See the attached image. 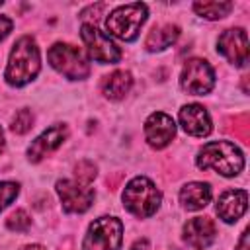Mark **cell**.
<instances>
[{
  "mask_svg": "<svg viewBox=\"0 0 250 250\" xmlns=\"http://www.w3.org/2000/svg\"><path fill=\"white\" fill-rule=\"evenodd\" d=\"M180 125L191 137H207L213 131L211 117L199 104H188L180 109Z\"/></svg>",
  "mask_w": 250,
  "mask_h": 250,
  "instance_id": "cell-14",
  "label": "cell"
},
{
  "mask_svg": "<svg viewBox=\"0 0 250 250\" xmlns=\"http://www.w3.org/2000/svg\"><path fill=\"white\" fill-rule=\"evenodd\" d=\"M121 240L123 223L117 217H100L88 227L82 250H117Z\"/></svg>",
  "mask_w": 250,
  "mask_h": 250,
  "instance_id": "cell-6",
  "label": "cell"
},
{
  "mask_svg": "<svg viewBox=\"0 0 250 250\" xmlns=\"http://www.w3.org/2000/svg\"><path fill=\"white\" fill-rule=\"evenodd\" d=\"M51 66L70 80H82L90 74V64L82 49L70 43H55L47 51Z\"/></svg>",
  "mask_w": 250,
  "mask_h": 250,
  "instance_id": "cell-5",
  "label": "cell"
},
{
  "mask_svg": "<svg viewBox=\"0 0 250 250\" xmlns=\"http://www.w3.org/2000/svg\"><path fill=\"white\" fill-rule=\"evenodd\" d=\"M248 207V191L246 189H227L217 199V215L225 223H236Z\"/></svg>",
  "mask_w": 250,
  "mask_h": 250,
  "instance_id": "cell-15",
  "label": "cell"
},
{
  "mask_svg": "<svg viewBox=\"0 0 250 250\" xmlns=\"http://www.w3.org/2000/svg\"><path fill=\"white\" fill-rule=\"evenodd\" d=\"M68 137V127L59 123V125H53L49 129H45L33 143L31 146L27 148V156L31 162H39L43 156L51 154L53 150H57Z\"/></svg>",
  "mask_w": 250,
  "mask_h": 250,
  "instance_id": "cell-12",
  "label": "cell"
},
{
  "mask_svg": "<svg viewBox=\"0 0 250 250\" xmlns=\"http://www.w3.org/2000/svg\"><path fill=\"white\" fill-rule=\"evenodd\" d=\"M121 197H123L125 209L139 219H145V217H150L152 213H156V209L160 207V201H162L158 188L148 178H143V176L133 178L125 186Z\"/></svg>",
  "mask_w": 250,
  "mask_h": 250,
  "instance_id": "cell-3",
  "label": "cell"
},
{
  "mask_svg": "<svg viewBox=\"0 0 250 250\" xmlns=\"http://www.w3.org/2000/svg\"><path fill=\"white\" fill-rule=\"evenodd\" d=\"M180 37V27L176 23H162V25H154L146 39H145V47L150 53L156 51H164L166 47H170L176 39Z\"/></svg>",
  "mask_w": 250,
  "mask_h": 250,
  "instance_id": "cell-18",
  "label": "cell"
},
{
  "mask_svg": "<svg viewBox=\"0 0 250 250\" xmlns=\"http://www.w3.org/2000/svg\"><path fill=\"white\" fill-rule=\"evenodd\" d=\"M20 250H47V248L41 246V244H27V246H23V248H20Z\"/></svg>",
  "mask_w": 250,
  "mask_h": 250,
  "instance_id": "cell-27",
  "label": "cell"
},
{
  "mask_svg": "<svg viewBox=\"0 0 250 250\" xmlns=\"http://www.w3.org/2000/svg\"><path fill=\"white\" fill-rule=\"evenodd\" d=\"M20 191V186L16 182H0V211L8 207Z\"/></svg>",
  "mask_w": 250,
  "mask_h": 250,
  "instance_id": "cell-23",
  "label": "cell"
},
{
  "mask_svg": "<svg viewBox=\"0 0 250 250\" xmlns=\"http://www.w3.org/2000/svg\"><path fill=\"white\" fill-rule=\"evenodd\" d=\"M199 170H215L221 176H236L244 168L242 150L230 141H211L203 145L195 160Z\"/></svg>",
  "mask_w": 250,
  "mask_h": 250,
  "instance_id": "cell-2",
  "label": "cell"
},
{
  "mask_svg": "<svg viewBox=\"0 0 250 250\" xmlns=\"http://www.w3.org/2000/svg\"><path fill=\"white\" fill-rule=\"evenodd\" d=\"M6 227H8L12 232H25V230L31 227V217H29L23 209H18V211H14V213L6 219Z\"/></svg>",
  "mask_w": 250,
  "mask_h": 250,
  "instance_id": "cell-20",
  "label": "cell"
},
{
  "mask_svg": "<svg viewBox=\"0 0 250 250\" xmlns=\"http://www.w3.org/2000/svg\"><path fill=\"white\" fill-rule=\"evenodd\" d=\"M217 51L234 66L248 62V35L242 27L225 29L217 39Z\"/></svg>",
  "mask_w": 250,
  "mask_h": 250,
  "instance_id": "cell-10",
  "label": "cell"
},
{
  "mask_svg": "<svg viewBox=\"0 0 250 250\" xmlns=\"http://www.w3.org/2000/svg\"><path fill=\"white\" fill-rule=\"evenodd\" d=\"M12 27H14V21L8 16H0V41L12 31Z\"/></svg>",
  "mask_w": 250,
  "mask_h": 250,
  "instance_id": "cell-24",
  "label": "cell"
},
{
  "mask_svg": "<svg viewBox=\"0 0 250 250\" xmlns=\"http://www.w3.org/2000/svg\"><path fill=\"white\" fill-rule=\"evenodd\" d=\"M180 86L184 92L191 96H205L213 90L215 86V72L211 64L203 59H191L186 62L182 76H180Z\"/></svg>",
  "mask_w": 250,
  "mask_h": 250,
  "instance_id": "cell-7",
  "label": "cell"
},
{
  "mask_svg": "<svg viewBox=\"0 0 250 250\" xmlns=\"http://www.w3.org/2000/svg\"><path fill=\"white\" fill-rule=\"evenodd\" d=\"M39 68H41V59L35 39L29 35L20 37L10 51V59L4 70L6 82L10 86H25L37 76Z\"/></svg>",
  "mask_w": 250,
  "mask_h": 250,
  "instance_id": "cell-1",
  "label": "cell"
},
{
  "mask_svg": "<svg viewBox=\"0 0 250 250\" xmlns=\"http://www.w3.org/2000/svg\"><path fill=\"white\" fill-rule=\"evenodd\" d=\"M80 35H82V41H84V45H86V49L94 61H98L100 64L119 62V59H121L119 47L107 35H104L94 23H84L80 27Z\"/></svg>",
  "mask_w": 250,
  "mask_h": 250,
  "instance_id": "cell-8",
  "label": "cell"
},
{
  "mask_svg": "<svg viewBox=\"0 0 250 250\" xmlns=\"http://www.w3.org/2000/svg\"><path fill=\"white\" fill-rule=\"evenodd\" d=\"M234 8L232 2H195L193 12L205 20H221Z\"/></svg>",
  "mask_w": 250,
  "mask_h": 250,
  "instance_id": "cell-19",
  "label": "cell"
},
{
  "mask_svg": "<svg viewBox=\"0 0 250 250\" xmlns=\"http://www.w3.org/2000/svg\"><path fill=\"white\" fill-rule=\"evenodd\" d=\"M176 137V123L170 115L154 111L145 121V139L152 148H164Z\"/></svg>",
  "mask_w": 250,
  "mask_h": 250,
  "instance_id": "cell-11",
  "label": "cell"
},
{
  "mask_svg": "<svg viewBox=\"0 0 250 250\" xmlns=\"http://www.w3.org/2000/svg\"><path fill=\"white\" fill-rule=\"evenodd\" d=\"M180 201L188 211L203 209L211 201V186L205 182H189L180 189Z\"/></svg>",
  "mask_w": 250,
  "mask_h": 250,
  "instance_id": "cell-16",
  "label": "cell"
},
{
  "mask_svg": "<svg viewBox=\"0 0 250 250\" xmlns=\"http://www.w3.org/2000/svg\"><path fill=\"white\" fill-rule=\"evenodd\" d=\"M12 131L14 133H18V135H23V133H27L31 127H33V113L27 109V107H23V109H20L16 115H14V119H12Z\"/></svg>",
  "mask_w": 250,
  "mask_h": 250,
  "instance_id": "cell-21",
  "label": "cell"
},
{
  "mask_svg": "<svg viewBox=\"0 0 250 250\" xmlns=\"http://www.w3.org/2000/svg\"><path fill=\"white\" fill-rule=\"evenodd\" d=\"M0 6H2V0H0Z\"/></svg>",
  "mask_w": 250,
  "mask_h": 250,
  "instance_id": "cell-29",
  "label": "cell"
},
{
  "mask_svg": "<svg viewBox=\"0 0 250 250\" xmlns=\"http://www.w3.org/2000/svg\"><path fill=\"white\" fill-rule=\"evenodd\" d=\"M133 86V76L129 70H115L102 78V94L107 100H121Z\"/></svg>",
  "mask_w": 250,
  "mask_h": 250,
  "instance_id": "cell-17",
  "label": "cell"
},
{
  "mask_svg": "<svg viewBox=\"0 0 250 250\" xmlns=\"http://www.w3.org/2000/svg\"><path fill=\"white\" fill-rule=\"evenodd\" d=\"M74 178H76V182H80L84 186H90L92 180L96 178V164L90 162V160L78 162L76 168H74Z\"/></svg>",
  "mask_w": 250,
  "mask_h": 250,
  "instance_id": "cell-22",
  "label": "cell"
},
{
  "mask_svg": "<svg viewBox=\"0 0 250 250\" xmlns=\"http://www.w3.org/2000/svg\"><path fill=\"white\" fill-rule=\"evenodd\" d=\"M57 193L61 197L64 213H84L92 207L94 197H96L90 186H84L76 180H59Z\"/></svg>",
  "mask_w": 250,
  "mask_h": 250,
  "instance_id": "cell-9",
  "label": "cell"
},
{
  "mask_svg": "<svg viewBox=\"0 0 250 250\" xmlns=\"http://www.w3.org/2000/svg\"><path fill=\"white\" fill-rule=\"evenodd\" d=\"M236 250H250V248H248V229L242 230V234H240V242L236 244Z\"/></svg>",
  "mask_w": 250,
  "mask_h": 250,
  "instance_id": "cell-25",
  "label": "cell"
},
{
  "mask_svg": "<svg viewBox=\"0 0 250 250\" xmlns=\"http://www.w3.org/2000/svg\"><path fill=\"white\" fill-rule=\"evenodd\" d=\"M148 248V240L146 238H143V240H137L135 244H133V248L131 250H146Z\"/></svg>",
  "mask_w": 250,
  "mask_h": 250,
  "instance_id": "cell-26",
  "label": "cell"
},
{
  "mask_svg": "<svg viewBox=\"0 0 250 250\" xmlns=\"http://www.w3.org/2000/svg\"><path fill=\"white\" fill-rule=\"evenodd\" d=\"M217 236V227L209 217H193L184 225V240L193 250L207 248Z\"/></svg>",
  "mask_w": 250,
  "mask_h": 250,
  "instance_id": "cell-13",
  "label": "cell"
},
{
  "mask_svg": "<svg viewBox=\"0 0 250 250\" xmlns=\"http://www.w3.org/2000/svg\"><path fill=\"white\" fill-rule=\"evenodd\" d=\"M4 150V131H2V127H0V152Z\"/></svg>",
  "mask_w": 250,
  "mask_h": 250,
  "instance_id": "cell-28",
  "label": "cell"
},
{
  "mask_svg": "<svg viewBox=\"0 0 250 250\" xmlns=\"http://www.w3.org/2000/svg\"><path fill=\"white\" fill-rule=\"evenodd\" d=\"M148 10L146 4L135 2V4H125V6H117L105 20V29L121 39V41H135L143 23L146 21Z\"/></svg>",
  "mask_w": 250,
  "mask_h": 250,
  "instance_id": "cell-4",
  "label": "cell"
}]
</instances>
